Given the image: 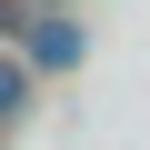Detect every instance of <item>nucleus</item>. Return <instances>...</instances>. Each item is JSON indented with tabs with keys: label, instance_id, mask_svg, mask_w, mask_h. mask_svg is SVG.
<instances>
[{
	"label": "nucleus",
	"instance_id": "nucleus-1",
	"mask_svg": "<svg viewBox=\"0 0 150 150\" xmlns=\"http://www.w3.org/2000/svg\"><path fill=\"white\" fill-rule=\"evenodd\" d=\"M20 110H30V60H20V50H0V130H10Z\"/></svg>",
	"mask_w": 150,
	"mask_h": 150
},
{
	"label": "nucleus",
	"instance_id": "nucleus-2",
	"mask_svg": "<svg viewBox=\"0 0 150 150\" xmlns=\"http://www.w3.org/2000/svg\"><path fill=\"white\" fill-rule=\"evenodd\" d=\"M30 60H40V70L80 60V30H70V20H40V30H30Z\"/></svg>",
	"mask_w": 150,
	"mask_h": 150
},
{
	"label": "nucleus",
	"instance_id": "nucleus-3",
	"mask_svg": "<svg viewBox=\"0 0 150 150\" xmlns=\"http://www.w3.org/2000/svg\"><path fill=\"white\" fill-rule=\"evenodd\" d=\"M20 10H40V20H60V0H20Z\"/></svg>",
	"mask_w": 150,
	"mask_h": 150
}]
</instances>
